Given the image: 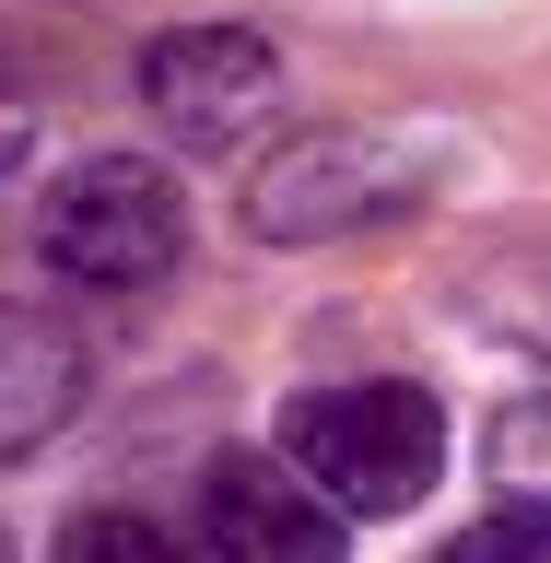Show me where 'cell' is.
Segmentation results:
<instances>
[{
	"mask_svg": "<svg viewBox=\"0 0 551 563\" xmlns=\"http://www.w3.org/2000/svg\"><path fill=\"white\" fill-rule=\"evenodd\" d=\"M282 457L341 517H411L447 482V411L411 376H341V387H306L282 411Z\"/></svg>",
	"mask_w": 551,
	"mask_h": 563,
	"instance_id": "1",
	"label": "cell"
},
{
	"mask_svg": "<svg viewBox=\"0 0 551 563\" xmlns=\"http://www.w3.org/2000/svg\"><path fill=\"white\" fill-rule=\"evenodd\" d=\"M422 176H434V141L376 130V118H329V130H294L282 153H258V176H246V235L258 246H329V235H352V223L411 211Z\"/></svg>",
	"mask_w": 551,
	"mask_h": 563,
	"instance_id": "2",
	"label": "cell"
},
{
	"mask_svg": "<svg viewBox=\"0 0 551 563\" xmlns=\"http://www.w3.org/2000/svg\"><path fill=\"white\" fill-rule=\"evenodd\" d=\"M35 258L70 294H141L188 258V200L153 153H95L35 200Z\"/></svg>",
	"mask_w": 551,
	"mask_h": 563,
	"instance_id": "3",
	"label": "cell"
},
{
	"mask_svg": "<svg viewBox=\"0 0 551 563\" xmlns=\"http://www.w3.org/2000/svg\"><path fill=\"white\" fill-rule=\"evenodd\" d=\"M282 95V59L258 24H176L141 47V106L165 118V141L188 153H235Z\"/></svg>",
	"mask_w": 551,
	"mask_h": 563,
	"instance_id": "4",
	"label": "cell"
},
{
	"mask_svg": "<svg viewBox=\"0 0 551 563\" xmlns=\"http://www.w3.org/2000/svg\"><path fill=\"white\" fill-rule=\"evenodd\" d=\"M200 540H211V563H352L341 505H329L294 457H258V446H223V457H211Z\"/></svg>",
	"mask_w": 551,
	"mask_h": 563,
	"instance_id": "5",
	"label": "cell"
},
{
	"mask_svg": "<svg viewBox=\"0 0 551 563\" xmlns=\"http://www.w3.org/2000/svg\"><path fill=\"white\" fill-rule=\"evenodd\" d=\"M82 376H95V364H82V341H70V317L0 306V470L35 457L70 411H82Z\"/></svg>",
	"mask_w": 551,
	"mask_h": 563,
	"instance_id": "6",
	"label": "cell"
},
{
	"mask_svg": "<svg viewBox=\"0 0 551 563\" xmlns=\"http://www.w3.org/2000/svg\"><path fill=\"white\" fill-rule=\"evenodd\" d=\"M47 563H188V540L165 517H141V505H82Z\"/></svg>",
	"mask_w": 551,
	"mask_h": 563,
	"instance_id": "7",
	"label": "cell"
},
{
	"mask_svg": "<svg viewBox=\"0 0 551 563\" xmlns=\"http://www.w3.org/2000/svg\"><path fill=\"white\" fill-rule=\"evenodd\" d=\"M493 482H505V505H551V387L493 422Z\"/></svg>",
	"mask_w": 551,
	"mask_h": 563,
	"instance_id": "8",
	"label": "cell"
},
{
	"mask_svg": "<svg viewBox=\"0 0 551 563\" xmlns=\"http://www.w3.org/2000/svg\"><path fill=\"white\" fill-rule=\"evenodd\" d=\"M447 563H551V505H493L447 540Z\"/></svg>",
	"mask_w": 551,
	"mask_h": 563,
	"instance_id": "9",
	"label": "cell"
},
{
	"mask_svg": "<svg viewBox=\"0 0 551 563\" xmlns=\"http://www.w3.org/2000/svg\"><path fill=\"white\" fill-rule=\"evenodd\" d=\"M24 141H35V106H24V95H12V70H0V176L24 165Z\"/></svg>",
	"mask_w": 551,
	"mask_h": 563,
	"instance_id": "10",
	"label": "cell"
},
{
	"mask_svg": "<svg viewBox=\"0 0 551 563\" xmlns=\"http://www.w3.org/2000/svg\"><path fill=\"white\" fill-rule=\"evenodd\" d=\"M0 563H12V540H0Z\"/></svg>",
	"mask_w": 551,
	"mask_h": 563,
	"instance_id": "11",
	"label": "cell"
}]
</instances>
